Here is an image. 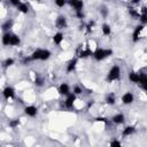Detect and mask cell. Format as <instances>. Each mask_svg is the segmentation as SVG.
<instances>
[{"label": "cell", "instance_id": "1", "mask_svg": "<svg viewBox=\"0 0 147 147\" xmlns=\"http://www.w3.org/2000/svg\"><path fill=\"white\" fill-rule=\"evenodd\" d=\"M113 54V51L111 49H106V48H96L94 52H93V57L94 60L96 61H102L105 59H107L108 56H110Z\"/></svg>", "mask_w": 147, "mask_h": 147}, {"label": "cell", "instance_id": "2", "mask_svg": "<svg viewBox=\"0 0 147 147\" xmlns=\"http://www.w3.org/2000/svg\"><path fill=\"white\" fill-rule=\"evenodd\" d=\"M121 78V68L118 65H113L110 68V70L108 71V75H107V80L108 82H115V80H118Z\"/></svg>", "mask_w": 147, "mask_h": 147}, {"label": "cell", "instance_id": "3", "mask_svg": "<svg viewBox=\"0 0 147 147\" xmlns=\"http://www.w3.org/2000/svg\"><path fill=\"white\" fill-rule=\"evenodd\" d=\"M76 100H77V95H76L74 92L69 93V94L65 96V100H64V107L68 108V109L74 108V105H75Z\"/></svg>", "mask_w": 147, "mask_h": 147}, {"label": "cell", "instance_id": "4", "mask_svg": "<svg viewBox=\"0 0 147 147\" xmlns=\"http://www.w3.org/2000/svg\"><path fill=\"white\" fill-rule=\"evenodd\" d=\"M67 25H68V23H67V18H65L63 15H60V16L56 17V20H55V26H56L59 30L65 29Z\"/></svg>", "mask_w": 147, "mask_h": 147}, {"label": "cell", "instance_id": "5", "mask_svg": "<svg viewBox=\"0 0 147 147\" xmlns=\"http://www.w3.org/2000/svg\"><path fill=\"white\" fill-rule=\"evenodd\" d=\"M70 7L75 10V11H80L83 10V7H84V2L83 0H69L68 1Z\"/></svg>", "mask_w": 147, "mask_h": 147}, {"label": "cell", "instance_id": "6", "mask_svg": "<svg viewBox=\"0 0 147 147\" xmlns=\"http://www.w3.org/2000/svg\"><path fill=\"white\" fill-rule=\"evenodd\" d=\"M2 95H3V98H5L6 100L13 99V98L15 96V90H14V87H11V86L5 87L3 91H2Z\"/></svg>", "mask_w": 147, "mask_h": 147}, {"label": "cell", "instance_id": "7", "mask_svg": "<svg viewBox=\"0 0 147 147\" xmlns=\"http://www.w3.org/2000/svg\"><path fill=\"white\" fill-rule=\"evenodd\" d=\"M121 100H122V103H123V105H131V103L134 101V95H133L131 92H125V93L122 95Z\"/></svg>", "mask_w": 147, "mask_h": 147}, {"label": "cell", "instance_id": "8", "mask_svg": "<svg viewBox=\"0 0 147 147\" xmlns=\"http://www.w3.org/2000/svg\"><path fill=\"white\" fill-rule=\"evenodd\" d=\"M142 30H144V24H139V25H137V26L134 28L133 33H132V40H133V42H137V41L139 40L140 33L142 32Z\"/></svg>", "mask_w": 147, "mask_h": 147}, {"label": "cell", "instance_id": "9", "mask_svg": "<svg viewBox=\"0 0 147 147\" xmlns=\"http://www.w3.org/2000/svg\"><path fill=\"white\" fill-rule=\"evenodd\" d=\"M77 63H78V57H72L69 62H68V64H67V68H65V71H67V74H70V72H72L75 69H76V67H77Z\"/></svg>", "mask_w": 147, "mask_h": 147}, {"label": "cell", "instance_id": "10", "mask_svg": "<svg viewBox=\"0 0 147 147\" xmlns=\"http://www.w3.org/2000/svg\"><path fill=\"white\" fill-rule=\"evenodd\" d=\"M24 113H25V115L29 116V117H34V116L38 114V109H37L36 106L30 105V106H26V107L24 108Z\"/></svg>", "mask_w": 147, "mask_h": 147}, {"label": "cell", "instance_id": "11", "mask_svg": "<svg viewBox=\"0 0 147 147\" xmlns=\"http://www.w3.org/2000/svg\"><path fill=\"white\" fill-rule=\"evenodd\" d=\"M77 55H78V56H77L78 59H86V57H88V56H92V55H93V52H92L90 48H82V49L78 51Z\"/></svg>", "mask_w": 147, "mask_h": 147}, {"label": "cell", "instance_id": "12", "mask_svg": "<svg viewBox=\"0 0 147 147\" xmlns=\"http://www.w3.org/2000/svg\"><path fill=\"white\" fill-rule=\"evenodd\" d=\"M111 122H113L114 124H117V125L123 124V123L125 122V116H124V114L118 113V114L114 115V116L111 117Z\"/></svg>", "mask_w": 147, "mask_h": 147}, {"label": "cell", "instance_id": "13", "mask_svg": "<svg viewBox=\"0 0 147 147\" xmlns=\"http://www.w3.org/2000/svg\"><path fill=\"white\" fill-rule=\"evenodd\" d=\"M59 93L61 94V95H68L69 93H71L70 92V86L68 85V83H62L60 86H59Z\"/></svg>", "mask_w": 147, "mask_h": 147}, {"label": "cell", "instance_id": "14", "mask_svg": "<svg viewBox=\"0 0 147 147\" xmlns=\"http://www.w3.org/2000/svg\"><path fill=\"white\" fill-rule=\"evenodd\" d=\"M134 132H136V127H134L133 125H127V126H125V127L123 129L122 136H123V137H129V136H132Z\"/></svg>", "mask_w": 147, "mask_h": 147}, {"label": "cell", "instance_id": "15", "mask_svg": "<svg viewBox=\"0 0 147 147\" xmlns=\"http://www.w3.org/2000/svg\"><path fill=\"white\" fill-rule=\"evenodd\" d=\"M42 49L44 48H37V49H34L32 52V54L30 55L31 59H32V61H40L41 55H42Z\"/></svg>", "mask_w": 147, "mask_h": 147}, {"label": "cell", "instance_id": "16", "mask_svg": "<svg viewBox=\"0 0 147 147\" xmlns=\"http://www.w3.org/2000/svg\"><path fill=\"white\" fill-rule=\"evenodd\" d=\"M63 39H64V34H63L61 31L56 32V33L53 36V41H54L55 45H61V42L63 41Z\"/></svg>", "mask_w": 147, "mask_h": 147}, {"label": "cell", "instance_id": "17", "mask_svg": "<svg viewBox=\"0 0 147 147\" xmlns=\"http://www.w3.org/2000/svg\"><path fill=\"white\" fill-rule=\"evenodd\" d=\"M139 79H140V74L136 72V71H131L129 74V80L131 83H134V84H139Z\"/></svg>", "mask_w": 147, "mask_h": 147}, {"label": "cell", "instance_id": "18", "mask_svg": "<svg viewBox=\"0 0 147 147\" xmlns=\"http://www.w3.org/2000/svg\"><path fill=\"white\" fill-rule=\"evenodd\" d=\"M10 38H11V32H5L3 34H2V38H1V40H2V45H5V46H9L10 45Z\"/></svg>", "mask_w": 147, "mask_h": 147}, {"label": "cell", "instance_id": "19", "mask_svg": "<svg viewBox=\"0 0 147 147\" xmlns=\"http://www.w3.org/2000/svg\"><path fill=\"white\" fill-rule=\"evenodd\" d=\"M21 44V38L15 34V33H11V38H10V45L9 46H18Z\"/></svg>", "mask_w": 147, "mask_h": 147}, {"label": "cell", "instance_id": "20", "mask_svg": "<svg viewBox=\"0 0 147 147\" xmlns=\"http://www.w3.org/2000/svg\"><path fill=\"white\" fill-rule=\"evenodd\" d=\"M16 8H17V10H18L20 13H22V14H28V11H29V6H28L26 3H24V2H21Z\"/></svg>", "mask_w": 147, "mask_h": 147}, {"label": "cell", "instance_id": "21", "mask_svg": "<svg viewBox=\"0 0 147 147\" xmlns=\"http://www.w3.org/2000/svg\"><path fill=\"white\" fill-rule=\"evenodd\" d=\"M11 26H13V21H11V20H7V21H5V22L2 23L1 29H2L5 32H8Z\"/></svg>", "mask_w": 147, "mask_h": 147}, {"label": "cell", "instance_id": "22", "mask_svg": "<svg viewBox=\"0 0 147 147\" xmlns=\"http://www.w3.org/2000/svg\"><path fill=\"white\" fill-rule=\"evenodd\" d=\"M106 102L110 106H114L115 102H116V98H115V94L114 93H109L107 96H106Z\"/></svg>", "mask_w": 147, "mask_h": 147}, {"label": "cell", "instance_id": "23", "mask_svg": "<svg viewBox=\"0 0 147 147\" xmlns=\"http://www.w3.org/2000/svg\"><path fill=\"white\" fill-rule=\"evenodd\" d=\"M101 31H102V33H103L105 36H109V34L111 33L110 25H108L107 23H103V24L101 25Z\"/></svg>", "mask_w": 147, "mask_h": 147}, {"label": "cell", "instance_id": "24", "mask_svg": "<svg viewBox=\"0 0 147 147\" xmlns=\"http://www.w3.org/2000/svg\"><path fill=\"white\" fill-rule=\"evenodd\" d=\"M44 78L42 77H40L38 74L36 75V77H34V85L37 86V87H41L42 85H44Z\"/></svg>", "mask_w": 147, "mask_h": 147}, {"label": "cell", "instance_id": "25", "mask_svg": "<svg viewBox=\"0 0 147 147\" xmlns=\"http://www.w3.org/2000/svg\"><path fill=\"white\" fill-rule=\"evenodd\" d=\"M129 14H130L131 17H133V18H138V20H139V17H140V11H138L137 9H134V8H132V7L129 8Z\"/></svg>", "mask_w": 147, "mask_h": 147}, {"label": "cell", "instance_id": "26", "mask_svg": "<svg viewBox=\"0 0 147 147\" xmlns=\"http://www.w3.org/2000/svg\"><path fill=\"white\" fill-rule=\"evenodd\" d=\"M51 55H52V53L49 49H42V55H41L40 61H47L51 57Z\"/></svg>", "mask_w": 147, "mask_h": 147}, {"label": "cell", "instance_id": "27", "mask_svg": "<svg viewBox=\"0 0 147 147\" xmlns=\"http://www.w3.org/2000/svg\"><path fill=\"white\" fill-rule=\"evenodd\" d=\"M14 63H15V60L13 57H8V59H6L3 61V67L5 68H8V67H11Z\"/></svg>", "mask_w": 147, "mask_h": 147}, {"label": "cell", "instance_id": "28", "mask_svg": "<svg viewBox=\"0 0 147 147\" xmlns=\"http://www.w3.org/2000/svg\"><path fill=\"white\" fill-rule=\"evenodd\" d=\"M68 1H69V0H54V3H55V6L62 8V7H64V6L68 3Z\"/></svg>", "mask_w": 147, "mask_h": 147}, {"label": "cell", "instance_id": "29", "mask_svg": "<svg viewBox=\"0 0 147 147\" xmlns=\"http://www.w3.org/2000/svg\"><path fill=\"white\" fill-rule=\"evenodd\" d=\"M18 124H20V121H18V119H10V121H9V123H8V125H9L11 129L17 127V126H18Z\"/></svg>", "mask_w": 147, "mask_h": 147}, {"label": "cell", "instance_id": "30", "mask_svg": "<svg viewBox=\"0 0 147 147\" xmlns=\"http://www.w3.org/2000/svg\"><path fill=\"white\" fill-rule=\"evenodd\" d=\"M72 92H74L76 95H79V94H82V93H83V90H82V87H80V86L75 85V86H74V88H72Z\"/></svg>", "mask_w": 147, "mask_h": 147}, {"label": "cell", "instance_id": "31", "mask_svg": "<svg viewBox=\"0 0 147 147\" xmlns=\"http://www.w3.org/2000/svg\"><path fill=\"white\" fill-rule=\"evenodd\" d=\"M139 21H140V23L141 24H147V14H141L140 15V17H139Z\"/></svg>", "mask_w": 147, "mask_h": 147}, {"label": "cell", "instance_id": "32", "mask_svg": "<svg viewBox=\"0 0 147 147\" xmlns=\"http://www.w3.org/2000/svg\"><path fill=\"white\" fill-rule=\"evenodd\" d=\"M110 146L111 147H121L122 146V142L119 140H111L110 141Z\"/></svg>", "mask_w": 147, "mask_h": 147}, {"label": "cell", "instance_id": "33", "mask_svg": "<svg viewBox=\"0 0 147 147\" xmlns=\"http://www.w3.org/2000/svg\"><path fill=\"white\" fill-rule=\"evenodd\" d=\"M13 6H15V7H17L20 3H21V0H8Z\"/></svg>", "mask_w": 147, "mask_h": 147}, {"label": "cell", "instance_id": "34", "mask_svg": "<svg viewBox=\"0 0 147 147\" xmlns=\"http://www.w3.org/2000/svg\"><path fill=\"white\" fill-rule=\"evenodd\" d=\"M75 13H76V17H77V18H83V17H84L83 10H80V11H75Z\"/></svg>", "mask_w": 147, "mask_h": 147}, {"label": "cell", "instance_id": "35", "mask_svg": "<svg viewBox=\"0 0 147 147\" xmlns=\"http://www.w3.org/2000/svg\"><path fill=\"white\" fill-rule=\"evenodd\" d=\"M95 119H96V121H99V122H103V123H107V122H108L105 117H96Z\"/></svg>", "mask_w": 147, "mask_h": 147}, {"label": "cell", "instance_id": "36", "mask_svg": "<svg viewBox=\"0 0 147 147\" xmlns=\"http://www.w3.org/2000/svg\"><path fill=\"white\" fill-rule=\"evenodd\" d=\"M141 14H147V7H142L141 9H140V15Z\"/></svg>", "mask_w": 147, "mask_h": 147}, {"label": "cell", "instance_id": "37", "mask_svg": "<svg viewBox=\"0 0 147 147\" xmlns=\"http://www.w3.org/2000/svg\"><path fill=\"white\" fill-rule=\"evenodd\" d=\"M140 1H141V0H131V3H132V5H138Z\"/></svg>", "mask_w": 147, "mask_h": 147}]
</instances>
